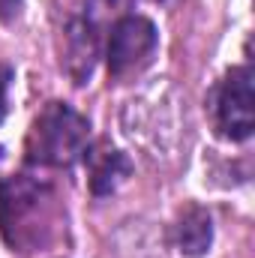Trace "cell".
I'll list each match as a JSON object with an SVG mask.
<instances>
[{
	"label": "cell",
	"mask_w": 255,
	"mask_h": 258,
	"mask_svg": "<svg viewBox=\"0 0 255 258\" xmlns=\"http://www.w3.org/2000/svg\"><path fill=\"white\" fill-rule=\"evenodd\" d=\"M54 219V192L27 174H12L0 183V234L12 249H36L45 243Z\"/></svg>",
	"instance_id": "obj_1"
},
{
	"label": "cell",
	"mask_w": 255,
	"mask_h": 258,
	"mask_svg": "<svg viewBox=\"0 0 255 258\" xmlns=\"http://www.w3.org/2000/svg\"><path fill=\"white\" fill-rule=\"evenodd\" d=\"M90 147V120L66 102H48L30 123L24 153L27 162L45 168H69Z\"/></svg>",
	"instance_id": "obj_2"
},
{
	"label": "cell",
	"mask_w": 255,
	"mask_h": 258,
	"mask_svg": "<svg viewBox=\"0 0 255 258\" xmlns=\"http://www.w3.org/2000/svg\"><path fill=\"white\" fill-rule=\"evenodd\" d=\"M207 114L216 135L228 141H246L255 129V72L252 66H234L207 96Z\"/></svg>",
	"instance_id": "obj_3"
},
{
	"label": "cell",
	"mask_w": 255,
	"mask_h": 258,
	"mask_svg": "<svg viewBox=\"0 0 255 258\" xmlns=\"http://www.w3.org/2000/svg\"><path fill=\"white\" fill-rule=\"evenodd\" d=\"M159 45L156 24L144 15H123L114 21L105 45L108 72L114 78H123L129 72H138L144 63H150L153 51Z\"/></svg>",
	"instance_id": "obj_4"
},
{
	"label": "cell",
	"mask_w": 255,
	"mask_h": 258,
	"mask_svg": "<svg viewBox=\"0 0 255 258\" xmlns=\"http://www.w3.org/2000/svg\"><path fill=\"white\" fill-rule=\"evenodd\" d=\"M81 159H84V165H87L90 192L93 195L114 192L129 174H132V162L126 159V153L114 150L108 141H99L96 147H87Z\"/></svg>",
	"instance_id": "obj_5"
},
{
	"label": "cell",
	"mask_w": 255,
	"mask_h": 258,
	"mask_svg": "<svg viewBox=\"0 0 255 258\" xmlns=\"http://www.w3.org/2000/svg\"><path fill=\"white\" fill-rule=\"evenodd\" d=\"M174 243L183 255H204L213 243V222H210V213L204 207H186L174 225Z\"/></svg>",
	"instance_id": "obj_6"
},
{
	"label": "cell",
	"mask_w": 255,
	"mask_h": 258,
	"mask_svg": "<svg viewBox=\"0 0 255 258\" xmlns=\"http://www.w3.org/2000/svg\"><path fill=\"white\" fill-rule=\"evenodd\" d=\"M93 57H96V33L90 21H75L69 30V51H66V69L72 72L75 84H84L93 72Z\"/></svg>",
	"instance_id": "obj_7"
},
{
	"label": "cell",
	"mask_w": 255,
	"mask_h": 258,
	"mask_svg": "<svg viewBox=\"0 0 255 258\" xmlns=\"http://www.w3.org/2000/svg\"><path fill=\"white\" fill-rule=\"evenodd\" d=\"M12 66L0 63V123L6 117V108H9V87H12Z\"/></svg>",
	"instance_id": "obj_8"
},
{
	"label": "cell",
	"mask_w": 255,
	"mask_h": 258,
	"mask_svg": "<svg viewBox=\"0 0 255 258\" xmlns=\"http://www.w3.org/2000/svg\"><path fill=\"white\" fill-rule=\"evenodd\" d=\"M18 6H21V0H0V21H9V18H15Z\"/></svg>",
	"instance_id": "obj_9"
}]
</instances>
